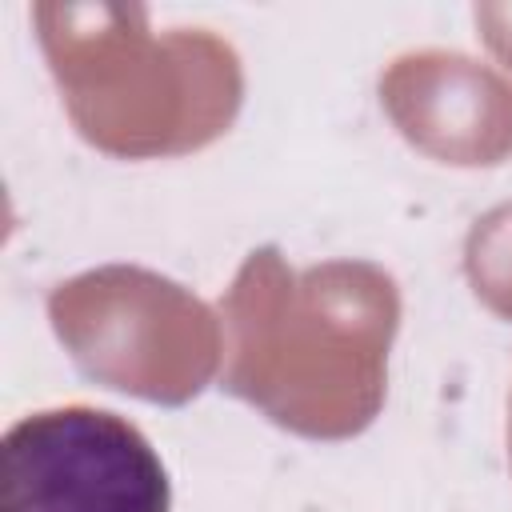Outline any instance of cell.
Wrapping results in <instances>:
<instances>
[{"label":"cell","instance_id":"cell-1","mask_svg":"<svg viewBox=\"0 0 512 512\" xmlns=\"http://www.w3.org/2000/svg\"><path fill=\"white\" fill-rule=\"evenodd\" d=\"M168 472L116 412L64 404L20 416L0 440V512H168Z\"/></svg>","mask_w":512,"mask_h":512}]
</instances>
